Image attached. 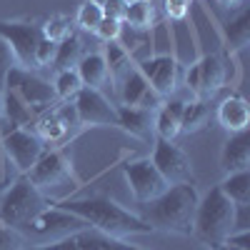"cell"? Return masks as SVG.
<instances>
[{
	"instance_id": "27",
	"label": "cell",
	"mask_w": 250,
	"mask_h": 250,
	"mask_svg": "<svg viewBox=\"0 0 250 250\" xmlns=\"http://www.w3.org/2000/svg\"><path fill=\"white\" fill-rule=\"evenodd\" d=\"M225 38H228V48L230 50H240L248 45L250 40V10H240L225 28Z\"/></svg>"
},
{
	"instance_id": "34",
	"label": "cell",
	"mask_w": 250,
	"mask_h": 250,
	"mask_svg": "<svg viewBox=\"0 0 250 250\" xmlns=\"http://www.w3.org/2000/svg\"><path fill=\"white\" fill-rule=\"evenodd\" d=\"M15 68V55L10 50V45L0 38V93L5 90V80H8V73Z\"/></svg>"
},
{
	"instance_id": "32",
	"label": "cell",
	"mask_w": 250,
	"mask_h": 250,
	"mask_svg": "<svg viewBox=\"0 0 250 250\" xmlns=\"http://www.w3.org/2000/svg\"><path fill=\"white\" fill-rule=\"evenodd\" d=\"M100 20H103V8L98 3H93V0H85V3L80 5V10H78V25L83 30L95 33V28L100 25Z\"/></svg>"
},
{
	"instance_id": "29",
	"label": "cell",
	"mask_w": 250,
	"mask_h": 250,
	"mask_svg": "<svg viewBox=\"0 0 250 250\" xmlns=\"http://www.w3.org/2000/svg\"><path fill=\"white\" fill-rule=\"evenodd\" d=\"M80 38L73 33L70 38L60 40L58 50H55V60H53V68L55 70H65V68H75L78 60H80Z\"/></svg>"
},
{
	"instance_id": "26",
	"label": "cell",
	"mask_w": 250,
	"mask_h": 250,
	"mask_svg": "<svg viewBox=\"0 0 250 250\" xmlns=\"http://www.w3.org/2000/svg\"><path fill=\"white\" fill-rule=\"evenodd\" d=\"M148 80L143 78V73L135 68L130 70L128 75H125L120 80V100H123V105H138V103L143 100V95L148 93Z\"/></svg>"
},
{
	"instance_id": "8",
	"label": "cell",
	"mask_w": 250,
	"mask_h": 250,
	"mask_svg": "<svg viewBox=\"0 0 250 250\" xmlns=\"http://www.w3.org/2000/svg\"><path fill=\"white\" fill-rule=\"evenodd\" d=\"M0 38L10 45L18 68H35V48L43 38V28L35 23H20V20H0Z\"/></svg>"
},
{
	"instance_id": "46",
	"label": "cell",
	"mask_w": 250,
	"mask_h": 250,
	"mask_svg": "<svg viewBox=\"0 0 250 250\" xmlns=\"http://www.w3.org/2000/svg\"><path fill=\"white\" fill-rule=\"evenodd\" d=\"M93 3H98V5H103V3H105V0H93Z\"/></svg>"
},
{
	"instance_id": "22",
	"label": "cell",
	"mask_w": 250,
	"mask_h": 250,
	"mask_svg": "<svg viewBox=\"0 0 250 250\" xmlns=\"http://www.w3.org/2000/svg\"><path fill=\"white\" fill-rule=\"evenodd\" d=\"M155 23V5L153 0H128L123 15V25L135 28V30H150Z\"/></svg>"
},
{
	"instance_id": "15",
	"label": "cell",
	"mask_w": 250,
	"mask_h": 250,
	"mask_svg": "<svg viewBox=\"0 0 250 250\" xmlns=\"http://www.w3.org/2000/svg\"><path fill=\"white\" fill-rule=\"evenodd\" d=\"M25 178L38 188V190H43V188H55L65 178H70V160L58 150H45L38 158V163L25 173Z\"/></svg>"
},
{
	"instance_id": "21",
	"label": "cell",
	"mask_w": 250,
	"mask_h": 250,
	"mask_svg": "<svg viewBox=\"0 0 250 250\" xmlns=\"http://www.w3.org/2000/svg\"><path fill=\"white\" fill-rule=\"evenodd\" d=\"M225 80V68H223V60L218 55H205L198 62V95L203 98H210L220 90Z\"/></svg>"
},
{
	"instance_id": "2",
	"label": "cell",
	"mask_w": 250,
	"mask_h": 250,
	"mask_svg": "<svg viewBox=\"0 0 250 250\" xmlns=\"http://www.w3.org/2000/svg\"><path fill=\"white\" fill-rule=\"evenodd\" d=\"M58 208L78 215L80 220H85L93 230H100L110 238H128L138 233H153V228L145 223L140 215L125 210L123 205L108 200V198H90V200H68L60 203Z\"/></svg>"
},
{
	"instance_id": "39",
	"label": "cell",
	"mask_w": 250,
	"mask_h": 250,
	"mask_svg": "<svg viewBox=\"0 0 250 250\" xmlns=\"http://www.w3.org/2000/svg\"><path fill=\"white\" fill-rule=\"evenodd\" d=\"M125 5L128 0H105L100 8H103V18H110V20H120L123 23V15H125Z\"/></svg>"
},
{
	"instance_id": "45",
	"label": "cell",
	"mask_w": 250,
	"mask_h": 250,
	"mask_svg": "<svg viewBox=\"0 0 250 250\" xmlns=\"http://www.w3.org/2000/svg\"><path fill=\"white\" fill-rule=\"evenodd\" d=\"M0 115H3V95H0Z\"/></svg>"
},
{
	"instance_id": "9",
	"label": "cell",
	"mask_w": 250,
	"mask_h": 250,
	"mask_svg": "<svg viewBox=\"0 0 250 250\" xmlns=\"http://www.w3.org/2000/svg\"><path fill=\"white\" fill-rule=\"evenodd\" d=\"M78 113L73 108V103H53L50 108H45L43 113H38L33 125H35V135L40 140H50L58 143L62 138H68L75 128H78Z\"/></svg>"
},
{
	"instance_id": "1",
	"label": "cell",
	"mask_w": 250,
	"mask_h": 250,
	"mask_svg": "<svg viewBox=\"0 0 250 250\" xmlns=\"http://www.w3.org/2000/svg\"><path fill=\"white\" fill-rule=\"evenodd\" d=\"M198 193L193 183H180L168 185V190L160 193L155 200L143 203V220L153 230H168L190 235L193 233V220H195V208H198Z\"/></svg>"
},
{
	"instance_id": "4",
	"label": "cell",
	"mask_w": 250,
	"mask_h": 250,
	"mask_svg": "<svg viewBox=\"0 0 250 250\" xmlns=\"http://www.w3.org/2000/svg\"><path fill=\"white\" fill-rule=\"evenodd\" d=\"M45 208L50 205L43 198V190H38L25 175H20L13 180V185H8L3 200H0V223L20 233Z\"/></svg>"
},
{
	"instance_id": "33",
	"label": "cell",
	"mask_w": 250,
	"mask_h": 250,
	"mask_svg": "<svg viewBox=\"0 0 250 250\" xmlns=\"http://www.w3.org/2000/svg\"><path fill=\"white\" fill-rule=\"evenodd\" d=\"M55 50H58V43H53V40H48V38H40V43H38V48H35V68H48V65H53Z\"/></svg>"
},
{
	"instance_id": "42",
	"label": "cell",
	"mask_w": 250,
	"mask_h": 250,
	"mask_svg": "<svg viewBox=\"0 0 250 250\" xmlns=\"http://www.w3.org/2000/svg\"><path fill=\"white\" fill-rule=\"evenodd\" d=\"M188 88L193 93H198V65H193V70L188 73Z\"/></svg>"
},
{
	"instance_id": "23",
	"label": "cell",
	"mask_w": 250,
	"mask_h": 250,
	"mask_svg": "<svg viewBox=\"0 0 250 250\" xmlns=\"http://www.w3.org/2000/svg\"><path fill=\"white\" fill-rule=\"evenodd\" d=\"M3 118H8L15 128H30L35 120V110L25 105L13 90H3Z\"/></svg>"
},
{
	"instance_id": "12",
	"label": "cell",
	"mask_w": 250,
	"mask_h": 250,
	"mask_svg": "<svg viewBox=\"0 0 250 250\" xmlns=\"http://www.w3.org/2000/svg\"><path fill=\"white\" fill-rule=\"evenodd\" d=\"M33 250H140V248L128 245L125 240H118V238H110L100 230H93V228H85V230L70 233L55 243L35 245Z\"/></svg>"
},
{
	"instance_id": "47",
	"label": "cell",
	"mask_w": 250,
	"mask_h": 250,
	"mask_svg": "<svg viewBox=\"0 0 250 250\" xmlns=\"http://www.w3.org/2000/svg\"><path fill=\"white\" fill-rule=\"evenodd\" d=\"M228 248H230V250H240V248H233V245H228Z\"/></svg>"
},
{
	"instance_id": "40",
	"label": "cell",
	"mask_w": 250,
	"mask_h": 250,
	"mask_svg": "<svg viewBox=\"0 0 250 250\" xmlns=\"http://www.w3.org/2000/svg\"><path fill=\"white\" fill-rule=\"evenodd\" d=\"M225 245H233V248H240V250H250V230L230 233L228 240H225Z\"/></svg>"
},
{
	"instance_id": "35",
	"label": "cell",
	"mask_w": 250,
	"mask_h": 250,
	"mask_svg": "<svg viewBox=\"0 0 250 250\" xmlns=\"http://www.w3.org/2000/svg\"><path fill=\"white\" fill-rule=\"evenodd\" d=\"M120 30H123V23H120V20L103 18V20H100V25L95 28V35H98L100 40H105V43H113V40H118Z\"/></svg>"
},
{
	"instance_id": "31",
	"label": "cell",
	"mask_w": 250,
	"mask_h": 250,
	"mask_svg": "<svg viewBox=\"0 0 250 250\" xmlns=\"http://www.w3.org/2000/svg\"><path fill=\"white\" fill-rule=\"evenodd\" d=\"M40 28H43V38L53 40V43H60V40H65V38L73 35V23H70L68 18H62V15L50 18L48 23L40 25Z\"/></svg>"
},
{
	"instance_id": "14",
	"label": "cell",
	"mask_w": 250,
	"mask_h": 250,
	"mask_svg": "<svg viewBox=\"0 0 250 250\" xmlns=\"http://www.w3.org/2000/svg\"><path fill=\"white\" fill-rule=\"evenodd\" d=\"M138 70L143 78L148 80V85L160 95V98H170L178 88V60L170 55H153L148 60H143Z\"/></svg>"
},
{
	"instance_id": "25",
	"label": "cell",
	"mask_w": 250,
	"mask_h": 250,
	"mask_svg": "<svg viewBox=\"0 0 250 250\" xmlns=\"http://www.w3.org/2000/svg\"><path fill=\"white\" fill-rule=\"evenodd\" d=\"M103 58H105V65H108L110 78H115V80H123L130 70L138 68L135 62L130 60V55L125 53V48L118 43V40H113V43L105 45V55H103Z\"/></svg>"
},
{
	"instance_id": "38",
	"label": "cell",
	"mask_w": 250,
	"mask_h": 250,
	"mask_svg": "<svg viewBox=\"0 0 250 250\" xmlns=\"http://www.w3.org/2000/svg\"><path fill=\"white\" fill-rule=\"evenodd\" d=\"M250 230V203L248 205H235L233 213V233Z\"/></svg>"
},
{
	"instance_id": "17",
	"label": "cell",
	"mask_w": 250,
	"mask_h": 250,
	"mask_svg": "<svg viewBox=\"0 0 250 250\" xmlns=\"http://www.w3.org/2000/svg\"><path fill=\"white\" fill-rule=\"evenodd\" d=\"M220 165L225 173H240L250 168V135L248 130L233 133L225 140L223 153H220Z\"/></svg>"
},
{
	"instance_id": "18",
	"label": "cell",
	"mask_w": 250,
	"mask_h": 250,
	"mask_svg": "<svg viewBox=\"0 0 250 250\" xmlns=\"http://www.w3.org/2000/svg\"><path fill=\"white\" fill-rule=\"evenodd\" d=\"M218 123H220V128H225L230 135L248 130V125H250V108H248V103L240 95L225 98L220 103V108H218Z\"/></svg>"
},
{
	"instance_id": "3",
	"label": "cell",
	"mask_w": 250,
	"mask_h": 250,
	"mask_svg": "<svg viewBox=\"0 0 250 250\" xmlns=\"http://www.w3.org/2000/svg\"><path fill=\"white\" fill-rule=\"evenodd\" d=\"M233 213L235 205L223 195V190L215 185L205 193L203 200H198L195 208V220H193V233L208 243V245H223L228 235L233 233Z\"/></svg>"
},
{
	"instance_id": "28",
	"label": "cell",
	"mask_w": 250,
	"mask_h": 250,
	"mask_svg": "<svg viewBox=\"0 0 250 250\" xmlns=\"http://www.w3.org/2000/svg\"><path fill=\"white\" fill-rule=\"evenodd\" d=\"M208 118H210V110H208L205 100L185 103V108H183V120H180V130H185V133H198V130L205 128Z\"/></svg>"
},
{
	"instance_id": "6",
	"label": "cell",
	"mask_w": 250,
	"mask_h": 250,
	"mask_svg": "<svg viewBox=\"0 0 250 250\" xmlns=\"http://www.w3.org/2000/svg\"><path fill=\"white\" fill-rule=\"evenodd\" d=\"M5 90H13L20 100L30 105L38 113H43L45 108H50L53 103H58L55 98V90H53V83L38 78L35 73L25 70V68H13L8 73V80H5Z\"/></svg>"
},
{
	"instance_id": "20",
	"label": "cell",
	"mask_w": 250,
	"mask_h": 250,
	"mask_svg": "<svg viewBox=\"0 0 250 250\" xmlns=\"http://www.w3.org/2000/svg\"><path fill=\"white\" fill-rule=\"evenodd\" d=\"M83 88H90V90H100L105 83L110 80L108 65H105V58L100 53H90V55H83L75 65Z\"/></svg>"
},
{
	"instance_id": "10",
	"label": "cell",
	"mask_w": 250,
	"mask_h": 250,
	"mask_svg": "<svg viewBox=\"0 0 250 250\" xmlns=\"http://www.w3.org/2000/svg\"><path fill=\"white\" fill-rule=\"evenodd\" d=\"M153 165L158 168V173L165 178L168 185H180V183H193V165L178 145H173V140H155L153 148Z\"/></svg>"
},
{
	"instance_id": "24",
	"label": "cell",
	"mask_w": 250,
	"mask_h": 250,
	"mask_svg": "<svg viewBox=\"0 0 250 250\" xmlns=\"http://www.w3.org/2000/svg\"><path fill=\"white\" fill-rule=\"evenodd\" d=\"M223 195L230 200L233 205H248L250 203V173L240 170V173H228V178L218 185Z\"/></svg>"
},
{
	"instance_id": "30",
	"label": "cell",
	"mask_w": 250,
	"mask_h": 250,
	"mask_svg": "<svg viewBox=\"0 0 250 250\" xmlns=\"http://www.w3.org/2000/svg\"><path fill=\"white\" fill-rule=\"evenodd\" d=\"M83 88L80 75L75 68H65V70H58L55 80H53V90L58 100H73L78 95V90Z\"/></svg>"
},
{
	"instance_id": "11",
	"label": "cell",
	"mask_w": 250,
	"mask_h": 250,
	"mask_svg": "<svg viewBox=\"0 0 250 250\" xmlns=\"http://www.w3.org/2000/svg\"><path fill=\"white\" fill-rule=\"evenodd\" d=\"M123 173H125V180H128V185H130V193L138 203H150L160 193L168 190V183H165V178L158 173L153 160L125 163Z\"/></svg>"
},
{
	"instance_id": "43",
	"label": "cell",
	"mask_w": 250,
	"mask_h": 250,
	"mask_svg": "<svg viewBox=\"0 0 250 250\" xmlns=\"http://www.w3.org/2000/svg\"><path fill=\"white\" fill-rule=\"evenodd\" d=\"M220 5H225V8H230V10H235V8H243L245 5V0H218Z\"/></svg>"
},
{
	"instance_id": "44",
	"label": "cell",
	"mask_w": 250,
	"mask_h": 250,
	"mask_svg": "<svg viewBox=\"0 0 250 250\" xmlns=\"http://www.w3.org/2000/svg\"><path fill=\"white\" fill-rule=\"evenodd\" d=\"M213 250H230V248H228V245H225V243H223V245H215V248H213Z\"/></svg>"
},
{
	"instance_id": "5",
	"label": "cell",
	"mask_w": 250,
	"mask_h": 250,
	"mask_svg": "<svg viewBox=\"0 0 250 250\" xmlns=\"http://www.w3.org/2000/svg\"><path fill=\"white\" fill-rule=\"evenodd\" d=\"M85 228H90L85 220H80L78 215H73V213L55 205V208H45L40 215H35L23 230H20V235H28L38 245H45V243H55L60 238H65L70 233L85 230Z\"/></svg>"
},
{
	"instance_id": "37",
	"label": "cell",
	"mask_w": 250,
	"mask_h": 250,
	"mask_svg": "<svg viewBox=\"0 0 250 250\" xmlns=\"http://www.w3.org/2000/svg\"><path fill=\"white\" fill-rule=\"evenodd\" d=\"M190 8V0H163V10L170 20H183Z\"/></svg>"
},
{
	"instance_id": "19",
	"label": "cell",
	"mask_w": 250,
	"mask_h": 250,
	"mask_svg": "<svg viewBox=\"0 0 250 250\" xmlns=\"http://www.w3.org/2000/svg\"><path fill=\"white\" fill-rule=\"evenodd\" d=\"M183 108L185 103L178 98H168V103H163L155 113V135L160 140H175L180 130V120H183Z\"/></svg>"
},
{
	"instance_id": "7",
	"label": "cell",
	"mask_w": 250,
	"mask_h": 250,
	"mask_svg": "<svg viewBox=\"0 0 250 250\" xmlns=\"http://www.w3.org/2000/svg\"><path fill=\"white\" fill-rule=\"evenodd\" d=\"M0 145H3L5 160L20 175H25L38 163V158L45 153V143L40 140L30 128H15L5 135H0Z\"/></svg>"
},
{
	"instance_id": "41",
	"label": "cell",
	"mask_w": 250,
	"mask_h": 250,
	"mask_svg": "<svg viewBox=\"0 0 250 250\" xmlns=\"http://www.w3.org/2000/svg\"><path fill=\"white\" fill-rule=\"evenodd\" d=\"M8 170H10V163L3 155V145H0V188L8 185Z\"/></svg>"
},
{
	"instance_id": "36",
	"label": "cell",
	"mask_w": 250,
	"mask_h": 250,
	"mask_svg": "<svg viewBox=\"0 0 250 250\" xmlns=\"http://www.w3.org/2000/svg\"><path fill=\"white\" fill-rule=\"evenodd\" d=\"M0 250H23V235L8 225H0Z\"/></svg>"
},
{
	"instance_id": "16",
	"label": "cell",
	"mask_w": 250,
	"mask_h": 250,
	"mask_svg": "<svg viewBox=\"0 0 250 250\" xmlns=\"http://www.w3.org/2000/svg\"><path fill=\"white\" fill-rule=\"evenodd\" d=\"M118 125L140 140H150L155 135V110L140 108V105H120Z\"/></svg>"
},
{
	"instance_id": "13",
	"label": "cell",
	"mask_w": 250,
	"mask_h": 250,
	"mask_svg": "<svg viewBox=\"0 0 250 250\" xmlns=\"http://www.w3.org/2000/svg\"><path fill=\"white\" fill-rule=\"evenodd\" d=\"M73 108L78 113V120L85 125H118V108L110 105V100L100 90L80 88L73 98Z\"/></svg>"
}]
</instances>
